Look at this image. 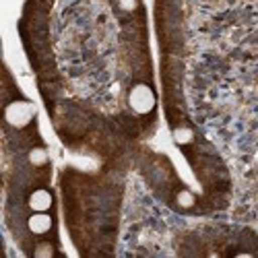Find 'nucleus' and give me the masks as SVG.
<instances>
[{
	"mask_svg": "<svg viewBox=\"0 0 258 258\" xmlns=\"http://www.w3.org/2000/svg\"><path fill=\"white\" fill-rule=\"evenodd\" d=\"M131 103L135 110L139 112H147L149 107L153 105V93L149 87H145V85H139V87H135V91L131 93Z\"/></svg>",
	"mask_w": 258,
	"mask_h": 258,
	"instance_id": "2",
	"label": "nucleus"
},
{
	"mask_svg": "<svg viewBox=\"0 0 258 258\" xmlns=\"http://www.w3.org/2000/svg\"><path fill=\"white\" fill-rule=\"evenodd\" d=\"M58 52L69 77L89 97H105L114 69L112 21L93 0H69L60 9Z\"/></svg>",
	"mask_w": 258,
	"mask_h": 258,
	"instance_id": "1",
	"label": "nucleus"
},
{
	"mask_svg": "<svg viewBox=\"0 0 258 258\" xmlns=\"http://www.w3.org/2000/svg\"><path fill=\"white\" fill-rule=\"evenodd\" d=\"M50 225H52V219L48 217V215H35V217L29 219V227H31V231H35V233L48 231Z\"/></svg>",
	"mask_w": 258,
	"mask_h": 258,
	"instance_id": "4",
	"label": "nucleus"
},
{
	"mask_svg": "<svg viewBox=\"0 0 258 258\" xmlns=\"http://www.w3.org/2000/svg\"><path fill=\"white\" fill-rule=\"evenodd\" d=\"M50 205H52V197H50L48 190H37V192H33L31 199H29V207L39 211V213L50 209Z\"/></svg>",
	"mask_w": 258,
	"mask_h": 258,
	"instance_id": "3",
	"label": "nucleus"
}]
</instances>
